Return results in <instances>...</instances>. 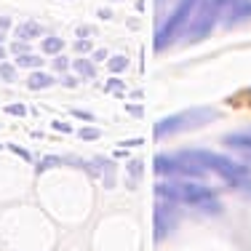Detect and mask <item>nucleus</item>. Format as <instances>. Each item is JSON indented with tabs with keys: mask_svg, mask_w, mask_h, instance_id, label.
Instances as JSON below:
<instances>
[{
	"mask_svg": "<svg viewBox=\"0 0 251 251\" xmlns=\"http://www.w3.org/2000/svg\"><path fill=\"white\" fill-rule=\"evenodd\" d=\"M155 193H158V198H166V201L176 203V206H195L208 214L222 211V203H219L217 193L198 182H184V179L182 182H158Z\"/></svg>",
	"mask_w": 251,
	"mask_h": 251,
	"instance_id": "nucleus-1",
	"label": "nucleus"
},
{
	"mask_svg": "<svg viewBox=\"0 0 251 251\" xmlns=\"http://www.w3.org/2000/svg\"><path fill=\"white\" fill-rule=\"evenodd\" d=\"M195 160L203 166L206 171L217 174L219 179H225L232 190H241V193L251 195V169L243 163H235L232 158H225L219 152H208V150H190Z\"/></svg>",
	"mask_w": 251,
	"mask_h": 251,
	"instance_id": "nucleus-2",
	"label": "nucleus"
},
{
	"mask_svg": "<svg viewBox=\"0 0 251 251\" xmlns=\"http://www.w3.org/2000/svg\"><path fill=\"white\" fill-rule=\"evenodd\" d=\"M201 3H203V0H179L176 8H174V14L169 16V22L160 27L158 38H155V49L163 51L169 43H174L179 35L187 32V27L193 25V19H195V14H198Z\"/></svg>",
	"mask_w": 251,
	"mask_h": 251,
	"instance_id": "nucleus-3",
	"label": "nucleus"
},
{
	"mask_svg": "<svg viewBox=\"0 0 251 251\" xmlns=\"http://www.w3.org/2000/svg\"><path fill=\"white\" fill-rule=\"evenodd\" d=\"M217 118V112L211 107H195V110H184L179 115H171L166 121H160L155 126V136L163 139V136H171V134H179V131H187V128H198V126L208 123Z\"/></svg>",
	"mask_w": 251,
	"mask_h": 251,
	"instance_id": "nucleus-4",
	"label": "nucleus"
},
{
	"mask_svg": "<svg viewBox=\"0 0 251 251\" xmlns=\"http://www.w3.org/2000/svg\"><path fill=\"white\" fill-rule=\"evenodd\" d=\"M174 208H176V203H171L166 198H158V206H155V235L158 238H163L166 232L176 225Z\"/></svg>",
	"mask_w": 251,
	"mask_h": 251,
	"instance_id": "nucleus-5",
	"label": "nucleus"
},
{
	"mask_svg": "<svg viewBox=\"0 0 251 251\" xmlns=\"http://www.w3.org/2000/svg\"><path fill=\"white\" fill-rule=\"evenodd\" d=\"M225 145L243 155H251V134H230L225 136Z\"/></svg>",
	"mask_w": 251,
	"mask_h": 251,
	"instance_id": "nucleus-6",
	"label": "nucleus"
},
{
	"mask_svg": "<svg viewBox=\"0 0 251 251\" xmlns=\"http://www.w3.org/2000/svg\"><path fill=\"white\" fill-rule=\"evenodd\" d=\"M155 171L163 176H176V158L174 155H158L155 158Z\"/></svg>",
	"mask_w": 251,
	"mask_h": 251,
	"instance_id": "nucleus-7",
	"label": "nucleus"
},
{
	"mask_svg": "<svg viewBox=\"0 0 251 251\" xmlns=\"http://www.w3.org/2000/svg\"><path fill=\"white\" fill-rule=\"evenodd\" d=\"M56 83V77H51L49 73H32L27 77V88H32V91H40V88H49Z\"/></svg>",
	"mask_w": 251,
	"mask_h": 251,
	"instance_id": "nucleus-8",
	"label": "nucleus"
},
{
	"mask_svg": "<svg viewBox=\"0 0 251 251\" xmlns=\"http://www.w3.org/2000/svg\"><path fill=\"white\" fill-rule=\"evenodd\" d=\"M38 35H43V29H40L38 22H25V25L16 27V38L19 40H32V38H38Z\"/></svg>",
	"mask_w": 251,
	"mask_h": 251,
	"instance_id": "nucleus-9",
	"label": "nucleus"
},
{
	"mask_svg": "<svg viewBox=\"0 0 251 251\" xmlns=\"http://www.w3.org/2000/svg\"><path fill=\"white\" fill-rule=\"evenodd\" d=\"M73 67H75V73L80 75V77H86V80L97 77V67H94V62H88V59H75Z\"/></svg>",
	"mask_w": 251,
	"mask_h": 251,
	"instance_id": "nucleus-10",
	"label": "nucleus"
},
{
	"mask_svg": "<svg viewBox=\"0 0 251 251\" xmlns=\"http://www.w3.org/2000/svg\"><path fill=\"white\" fill-rule=\"evenodd\" d=\"M64 51V40L56 38V35H49V38H43V53H49V56H56V53Z\"/></svg>",
	"mask_w": 251,
	"mask_h": 251,
	"instance_id": "nucleus-11",
	"label": "nucleus"
},
{
	"mask_svg": "<svg viewBox=\"0 0 251 251\" xmlns=\"http://www.w3.org/2000/svg\"><path fill=\"white\" fill-rule=\"evenodd\" d=\"M43 64V56H35V53H19L16 56V67H29V70H35V67H40Z\"/></svg>",
	"mask_w": 251,
	"mask_h": 251,
	"instance_id": "nucleus-12",
	"label": "nucleus"
},
{
	"mask_svg": "<svg viewBox=\"0 0 251 251\" xmlns=\"http://www.w3.org/2000/svg\"><path fill=\"white\" fill-rule=\"evenodd\" d=\"M142 171H145V166H142V160H128V187H136V179L142 176Z\"/></svg>",
	"mask_w": 251,
	"mask_h": 251,
	"instance_id": "nucleus-13",
	"label": "nucleus"
},
{
	"mask_svg": "<svg viewBox=\"0 0 251 251\" xmlns=\"http://www.w3.org/2000/svg\"><path fill=\"white\" fill-rule=\"evenodd\" d=\"M99 163H101V169H104V187H112V184H115V163H112V160H104V158H99Z\"/></svg>",
	"mask_w": 251,
	"mask_h": 251,
	"instance_id": "nucleus-14",
	"label": "nucleus"
},
{
	"mask_svg": "<svg viewBox=\"0 0 251 251\" xmlns=\"http://www.w3.org/2000/svg\"><path fill=\"white\" fill-rule=\"evenodd\" d=\"M107 70H110V73H123V70H128V56H110L107 59Z\"/></svg>",
	"mask_w": 251,
	"mask_h": 251,
	"instance_id": "nucleus-15",
	"label": "nucleus"
},
{
	"mask_svg": "<svg viewBox=\"0 0 251 251\" xmlns=\"http://www.w3.org/2000/svg\"><path fill=\"white\" fill-rule=\"evenodd\" d=\"M0 77H3L5 83H14V80H16V64L0 62Z\"/></svg>",
	"mask_w": 251,
	"mask_h": 251,
	"instance_id": "nucleus-16",
	"label": "nucleus"
},
{
	"mask_svg": "<svg viewBox=\"0 0 251 251\" xmlns=\"http://www.w3.org/2000/svg\"><path fill=\"white\" fill-rule=\"evenodd\" d=\"M64 163V158H56V155H49V158H43L38 163V171H46V169H53V166Z\"/></svg>",
	"mask_w": 251,
	"mask_h": 251,
	"instance_id": "nucleus-17",
	"label": "nucleus"
},
{
	"mask_svg": "<svg viewBox=\"0 0 251 251\" xmlns=\"http://www.w3.org/2000/svg\"><path fill=\"white\" fill-rule=\"evenodd\" d=\"M99 136H101L99 128H80V139H86V142H94V139H99Z\"/></svg>",
	"mask_w": 251,
	"mask_h": 251,
	"instance_id": "nucleus-18",
	"label": "nucleus"
},
{
	"mask_svg": "<svg viewBox=\"0 0 251 251\" xmlns=\"http://www.w3.org/2000/svg\"><path fill=\"white\" fill-rule=\"evenodd\" d=\"M5 112H8V115H16V118H25L27 115V107L25 104H8V107H5Z\"/></svg>",
	"mask_w": 251,
	"mask_h": 251,
	"instance_id": "nucleus-19",
	"label": "nucleus"
},
{
	"mask_svg": "<svg viewBox=\"0 0 251 251\" xmlns=\"http://www.w3.org/2000/svg\"><path fill=\"white\" fill-rule=\"evenodd\" d=\"M104 91H123V80L121 77H110L107 86H104Z\"/></svg>",
	"mask_w": 251,
	"mask_h": 251,
	"instance_id": "nucleus-20",
	"label": "nucleus"
},
{
	"mask_svg": "<svg viewBox=\"0 0 251 251\" xmlns=\"http://www.w3.org/2000/svg\"><path fill=\"white\" fill-rule=\"evenodd\" d=\"M75 51H77V53H88V51H91V40H88V38H80V40L75 43Z\"/></svg>",
	"mask_w": 251,
	"mask_h": 251,
	"instance_id": "nucleus-21",
	"label": "nucleus"
},
{
	"mask_svg": "<svg viewBox=\"0 0 251 251\" xmlns=\"http://www.w3.org/2000/svg\"><path fill=\"white\" fill-rule=\"evenodd\" d=\"M11 51H14L16 56H19V53H27L29 51V43H27V40H16V43L11 46Z\"/></svg>",
	"mask_w": 251,
	"mask_h": 251,
	"instance_id": "nucleus-22",
	"label": "nucleus"
},
{
	"mask_svg": "<svg viewBox=\"0 0 251 251\" xmlns=\"http://www.w3.org/2000/svg\"><path fill=\"white\" fill-rule=\"evenodd\" d=\"M53 67H56L59 73H64V70L70 67V59L67 56H56V59H53Z\"/></svg>",
	"mask_w": 251,
	"mask_h": 251,
	"instance_id": "nucleus-23",
	"label": "nucleus"
},
{
	"mask_svg": "<svg viewBox=\"0 0 251 251\" xmlns=\"http://www.w3.org/2000/svg\"><path fill=\"white\" fill-rule=\"evenodd\" d=\"M53 128H56V131H64V134H70V131H73V126H70V123H62V121H53Z\"/></svg>",
	"mask_w": 251,
	"mask_h": 251,
	"instance_id": "nucleus-24",
	"label": "nucleus"
},
{
	"mask_svg": "<svg viewBox=\"0 0 251 251\" xmlns=\"http://www.w3.org/2000/svg\"><path fill=\"white\" fill-rule=\"evenodd\" d=\"M62 83H64L67 88H75V86H77V77H75V75H64V77H62Z\"/></svg>",
	"mask_w": 251,
	"mask_h": 251,
	"instance_id": "nucleus-25",
	"label": "nucleus"
},
{
	"mask_svg": "<svg viewBox=\"0 0 251 251\" xmlns=\"http://www.w3.org/2000/svg\"><path fill=\"white\" fill-rule=\"evenodd\" d=\"M73 115H75V118H80V121H94L91 112H83V110H73Z\"/></svg>",
	"mask_w": 251,
	"mask_h": 251,
	"instance_id": "nucleus-26",
	"label": "nucleus"
},
{
	"mask_svg": "<svg viewBox=\"0 0 251 251\" xmlns=\"http://www.w3.org/2000/svg\"><path fill=\"white\" fill-rule=\"evenodd\" d=\"M126 112H131V115L139 118V115H142V107H139V104H126Z\"/></svg>",
	"mask_w": 251,
	"mask_h": 251,
	"instance_id": "nucleus-27",
	"label": "nucleus"
},
{
	"mask_svg": "<svg viewBox=\"0 0 251 251\" xmlns=\"http://www.w3.org/2000/svg\"><path fill=\"white\" fill-rule=\"evenodd\" d=\"M11 150H14L16 155H19V158H25V160H29V152H27V150H22V147H16V145H11Z\"/></svg>",
	"mask_w": 251,
	"mask_h": 251,
	"instance_id": "nucleus-28",
	"label": "nucleus"
},
{
	"mask_svg": "<svg viewBox=\"0 0 251 251\" xmlns=\"http://www.w3.org/2000/svg\"><path fill=\"white\" fill-rule=\"evenodd\" d=\"M11 27V19H8V16H0V29H3V32H5V29H8Z\"/></svg>",
	"mask_w": 251,
	"mask_h": 251,
	"instance_id": "nucleus-29",
	"label": "nucleus"
},
{
	"mask_svg": "<svg viewBox=\"0 0 251 251\" xmlns=\"http://www.w3.org/2000/svg\"><path fill=\"white\" fill-rule=\"evenodd\" d=\"M104 59H107V51H97V53H94L91 62H104Z\"/></svg>",
	"mask_w": 251,
	"mask_h": 251,
	"instance_id": "nucleus-30",
	"label": "nucleus"
},
{
	"mask_svg": "<svg viewBox=\"0 0 251 251\" xmlns=\"http://www.w3.org/2000/svg\"><path fill=\"white\" fill-rule=\"evenodd\" d=\"M91 32H94L91 27H80V29H77V35H80V38H86V35H91Z\"/></svg>",
	"mask_w": 251,
	"mask_h": 251,
	"instance_id": "nucleus-31",
	"label": "nucleus"
},
{
	"mask_svg": "<svg viewBox=\"0 0 251 251\" xmlns=\"http://www.w3.org/2000/svg\"><path fill=\"white\" fill-rule=\"evenodd\" d=\"M3 59H5V49L0 46V62H3Z\"/></svg>",
	"mask_w": 251,
	"mask_h": 251,
	"instance_id": "nucleus-32",
	"label": "nucleus"
},
{
	"mask_svg": "<svg viewBox=\"0 0 251 251\" xmlns=\"http://www.w3.org/2000/svg\"><path fill=\"white\" fill-rule=\"evenodd\" d=\"M0 43H3V29H0Z\"/></svg>",
	"mask_w": 251,
	"mask_h": 251,
	"instance_id": "nucleus-33",
	"label": "nucleus"
}]
</instances>
